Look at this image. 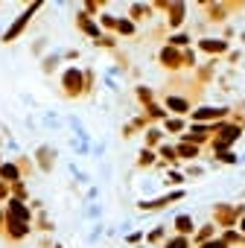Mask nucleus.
<instances>
[{"instance_id": "f257e3e1", "label": "nucleus", "mask_w": 245, "mask_h": 248, "mask_svg": "<svg viewBox=\"0 0 245 248\" xmlns=\"http://www.w3.org/2000/svg\"><path fill=\"white\" fill-rule=\"evenodd\" d=\"M210 248H225V245H210Z\"/></svg>"}]
</instances>
